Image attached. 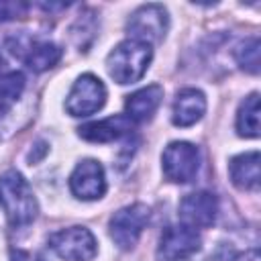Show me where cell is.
I'll use <instances>...</instances> for the list:
<instances>
[{
  "label": "cell",
  "instance_id": "4fadbf2b",
  "mask_svg": "<svg viewBox=\"0 0 261 261\" xmlns=\"http://www.w3.org/2000/svg\"><path fill=\"white\" fill-rule=\"evenodd\" d=\"M206 112V98L196 88H186L177 92L173 102V124L177 126H192L196 124Z\"/></svg>",
  "mask_w": 261,
  "mask_h": 261
},
{
  "label": "cell",
  "instance_id": "3957f363",
  "mask_svg": "<svg viewBox=\"0 0 261 261\" xmlns=\"http://www.w3.org/2000/svg\"><path fill=\"white\" fill-rule=\"evenodd\" d=\"M51 251L63 261H92L98 253L96 237L84 226H69L49 237Z\"/></svg>",
  "mask_w": 261,
  "mask_h": 261
},
{
  "label": "cell",
  "instance_id": "ac0fdd59",
  "mask_svg": "<svg viewBox=\"0 0 261 261\" xmlns=\"http://www.w3.org/2000/svg\"><path fill=\"white\" fill-rule=\"evenodd\" d=\"M234 59H237V63H239L245 71L257 73V71H259V39H257V37L245 39V41L234 49Z\"/></svg>",
  "mask_w": 261,
  "mask_h": 261
},
{
  "label": "cell",
  "instance_id": "7c38bea8",
  "mask_svg": "<svg viewBox=\"0 0 261 261\" xmlns=\"http://www.w3.org/2000/svg\"><path fill=\"white\" fill-rule=\"evenodd\" d=\"M161 100H163V88L159 84H151L143 90H137L124 102V110H126L124 116L133 122L149 120L155 114V110L159 108Z\"/></svg>",
  "mask_w": 261,
  "mask_h": 261
},
{
  "label": "cell",
  "instance_id": "44dd1931",
  "mask_svg": "<svg viewBox=\"0 0 261 261\" xmlns=\"http://www.w3.org/2000/svg\"><path fill=\"white\" fill-rule=\"evenodd\" d=\"M2 67H4V59H2V55H0V71H2Z\"/></svg>",
  "mask_w": 261,
  "mask_h": 261
},
{
  "label": "cell",
  "instance_id": "ffe728a7",
  "mask_svg": "<svg viewBox=\"0 0 261 261\" xmlns=\"http://www.w3.org/2000/svg\"><path fill=\"white\" fill-rule=\"evenodd\" d=\"M12 261H43L41 257H35L31 253H22V251H16L12 253Z\"/></svg>",
  "mask_w": 261,
  "mask_h": 261
},
{
  "label": "cell",
  "instance_id": "5bb4252c",
  "mask_svg": "<svg viewBox=\"0 0 261 261\" xmlns=\"http://www.w3.org/2000/svg\"><path fill=\"white\" fill-rule=\"evenodd\" d=\"M230 179L241 190H257L259 188V151L241 153L228 163Z\"/></svg>",
  "mask_w": 261,
  "mask_h": 261
},
{
  "label": "cell",
  "instance_id": "7a4b0ae2",
  "mask_svg": "<svg viewBox=\"0 0 261 261\" xmlns=\"http://www.w3.org/2000/svg\"><path fill=\"white\" fill-rule=\"evenodd\" d=\"M153 57V49L147 43L126 39L118 43L106 57V69L110 77L118 84H135L139 82Z\"/></svg>",
  "mask_w": 261,
  "mask_h": 261
},
{
  "label": "cell",
  "instance_id": "e0dca14e",
  "mask_svg": "<svg viewBox=\"0 0 261 261\" xmlns=\"http://www.w3.org/2000/svg\"><path fill=\"white\" fill-rule=\"evenodd\" d=\"M24 90V75L20 71H8L0 77V116L18 100Z\"/></svg>",
  "mask_w": 261,
  "mask_h": 261
},
{
  "label": "cell",
  "instance_id": "9a60e30c",
  "mask_svg": "<svg viewBox=\"0 0 261 261\" xmlns=\"http://www.w3.org/2000/svg\"><path fill=\"white\" fill-rule=\"evenodd\" d=\"M59 59H61V49L55 43H49V41H37V43L33 41V45L29 47V51L22 57L27 67L37 71V73L53 67Z\"/></svg>",
  "mask_w": 261,
  "mask_h": 261
},
{
  "label": "cell",
  "instance_id": "5b68a950",
  "mask_svg": "<svg viewBox=\"0 0 261 261\" xmlns=\"http://www.w3.org/2000/svg\"><path fill=\"white\" fill-rule=\"evenodd\" d=\"M151 216L149 206L145 204H130L120 208L118 212L112 214L110 218V237L114 241V245L118 249H133L143 232V228L147 226Z\"/></svg>",
  "mask_w": 261,
  "mask_h": 261
},
{
  "label": "cell",
  "instance_id": "277c9868",
  "mask_svg": "<svg viewBox=\"0 0 261 261\" xmlns=\"http://www.w3.org/2000/svg\"><path fill=\"white\" fill-rule=\"evenodd\" d=\"M163 175L175 184H188L200 169V151L188 141H173L161 155Z\"/></svg>",
  "mask_w": 261,
  "mask_h": 261
},
{
  "label": "cell",
  "instance_id": "8fae6325",
  "mask_svg": "<svg viewBox=\"0 0 261 261\" xmlns=\"http://www.w3.org/2000/svg\"><path fill=\"white\" fill-rule=\"evenodd\" d=\"M133 120H128L124 114H112L108 118H102L98 122H88L80 126V137L92 143H110L120 139L122 135L133 130Z\"/></svg>",
  "mask_w": 261,
  "mask_h": 261
},
{
  "label": "cell",
  "instance_id": "8992f818",
  "mask_svg": "<svg viewBox=\"0 0 261 261\" xmlns=\"http://www.w3.org/2000/svg\"><path fill=\"white\" fill-rule=\"evenodd\" d=\"M104 102H106V88L102 80L96 77L94 73H84L71 86L65 100V110L71 116H90L96 110H100Z\"/></svg>",
  "mask_w": 261,
  "mask_h": 261
},
{
  "label": "cell",
  "instance_id": "d6986e66",
  "mask_svg": "<svg viewBox=\"0 0 261 261\" xmlns=\"http://www.w3.org/2000/svg\"><path fill=\"white\" fill-rule=\"evenodd\" d=\"M27 4L22 2H0V20H12L18 16H24Z\"/></svg>",
  "mask_w": 261,
  "mask_h": 261
},
{
  "label": "cell",
  "instance_id": "52a82bcc",
  "mask_svg": "<svg viewBox=\"0 0 261 261\" xmlns=\"http://www.w3.org/2000/svg\"><path fill=\"white\" fill-rule=\"evenodd\" d=\"M169 27V18H167V10L161 4H145L141 8H137L130 18H128V35L135 41L141 43H159Z\"/></svg>",
  "mask_w": 261,
  "mask_h": 261
},
{
  "label": "cell",
  "instance_id": "6da1fadb",
  "mask_svg": "<svg viewBox=\"0 0 261 261\" xmlns=\"http://www.w3.org/2000/svg\"><path fill=\"white\" fill-rule=\"evenodd\" d=\"M0 206L12 228L31 224L39 212L29 181L16 169H8L0 175Z\"/></svg>",
  "mask_w": 261,
  "mask_h": 261
},
{
  "label": "cell",
  "instance_id": "ba28073f",
  "mask_svg": "<svg viewBox=\"0 0 261 261\" xmlns=\"http://www.w3.org/2000/svg\"><path fill=\"white\" fill-rule=\"evenodd\" d=\"M200 234L186 224L167 226L157 245V261H186L200 249Z\"/></svg>",
  "mask_w": 261,
  "mask_h": 261
},
{
  "label": "cell",
  "instance_id": "9c48e42d",
  "mask_svg": "<svg viewBox=\"0 0 261 261\" xmlns=\"http://www.w3.org/2000/svg\"><path fill=\"white\" fill-rule=\"evenodd\" d=\"M179 220L190 228H208L218 214V200L210 192H192L179 202Z\"/></svg>",
  "mask_w": 261,
  "mask_h": 261
},
{
  "label": "cell",
  "instance_id": "2e32d148",
  "mask_svg": "<svg viewBox=\"0 0 261 261\" xmlns=\"http://www.w3.org/2000/svg\"><path fill=\"white\" fill-rule=\"evenodd\" d=\"M237 130L241 137L257 139L259 137V94L253 92L245 98L237 112Z\"/></svg>",
  "mask_w": 261,
  "mask_h": 261
},
{
  "label": "cell",
  "instance_id": "30bf717a",
  "mask_svg": "<svg viewBox=\"0 0 261 261\" xmlns=\"http://www.w3.org/2000/svg\"><path fill=\"white\" fill-rule=\"evenodd\" d=\"M69 190L80 200H98L106 192L104 167L96 159H84L69 175Z\"/></svg>",
  "mask_w": 261,
  "mask_h": 261
}]
</instances>
